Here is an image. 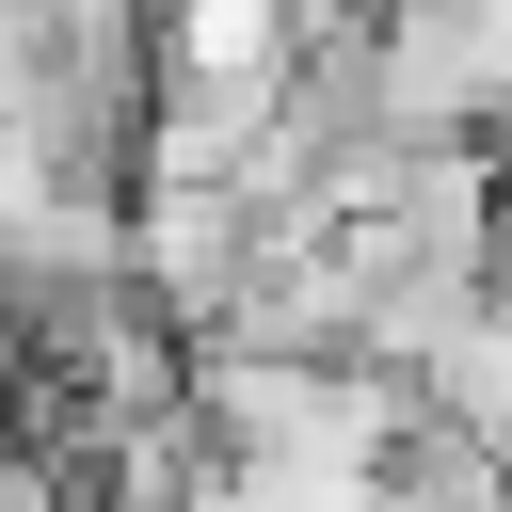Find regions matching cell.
I'll return each instance as SVG.
<instances>
[{"instance_id": "obj_2", "label": "cell", "mask_w": 512, "mask_h": 512, "mask_svg": "<svg viewBox=\"0 0 512 512\" xmlns=\"http://www.w3.org/2000/svg\"><path fill=\"white\" fill-rule=\"evenodd\" d=\"M32 16H48V0H0V32H32Z\"/></svg>"}, {"instance_id": "obj_1", "label": "cell", "mask_w": 512, "mask_h": 512, "mask_svg": "<svg viewBox=\"0 0 512 512\" xmlns=\"http://www.w3.org/2000/svg\"><path fill=\"white\" fill-rule=\"evenodd\" d=\"M144 64L160 80H288L304 0H144Z\"/></svg>"}]
</instances>
